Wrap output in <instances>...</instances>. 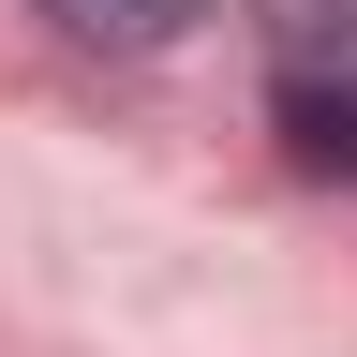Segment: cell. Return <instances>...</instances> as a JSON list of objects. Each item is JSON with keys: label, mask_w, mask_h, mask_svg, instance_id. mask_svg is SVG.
<instances>
[{"label": "cell", "mask_w": 357, "mask_h": 357, "mask_svg": "<svg viewBox=\"0 0 357 357\" xmlns=\"http://www.w3.org/2000/svg\"><path fill=\"white\" fill-rule=\"evenodd\" d=\"M45 30H75V45H105V60H149V45H178L208 15V0H30Z\"/></svg>", "instance_id": "2"}, {"label": "cell", "mask_w": 357, "mask_h": 357, "mask_svg": "<svg viewBox=\"0 0 357 357\" xmlns=\"http://www.w3.org/2000/svg\"><path fill=\"white\" fill-rule=\"evenodd\" d=\"M253 30L283 45V75H342L357 60V0H253Z\"/></svg>", "instance_id": "3"}, {"label": "cell", "mask_w": 357, "mask_h": 357, "mask_svg": "<svg viewBox=\"0 0 357 357\" xmlns=\"http://www.w3.org/2000/svg\"><path fill=\"white\" fill-rule=\"evenodd\" d=\"M268 119H283V164L298 178H357V75H283Z\"/></svg>", "instance_id": "1"}]
</instances>
